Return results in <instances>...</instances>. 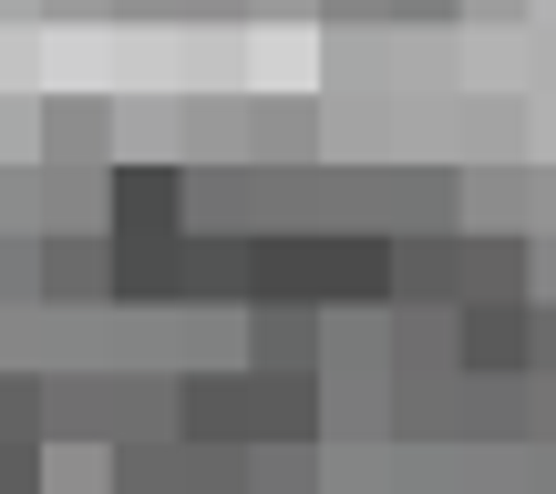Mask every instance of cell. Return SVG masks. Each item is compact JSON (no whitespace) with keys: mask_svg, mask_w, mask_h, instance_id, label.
<instances>
[{"mask_svg":"<svg viewBox=\"0 0 556 494\" xmlns=\"http://www.w3.org/2000/svg\"><path fill=\"white\" fill-rule=\"evenodd\" d=\"M536 319L526 309H505V299H464V319H454V360L464 371H516V360H536Z\"/></svg>","mask_w":556,"mask_h":494,"instance_id":"obj_1","label":"cell"}]
</instances>
